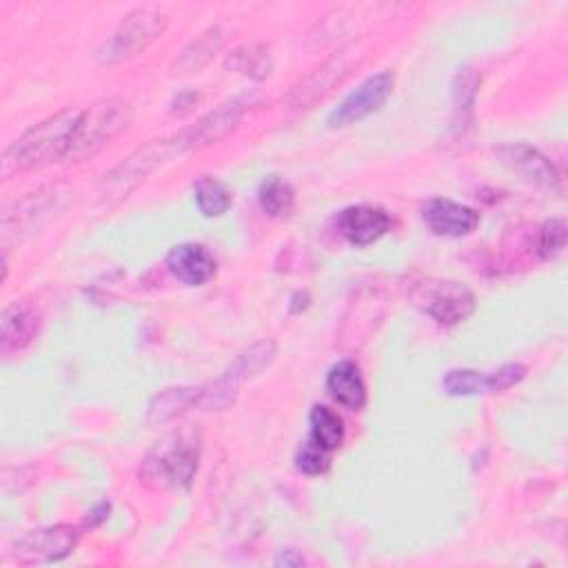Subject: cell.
Returning <instances> with one entry per match:
<instances>
[{"label": "cell", "mask_w": 568, "mask_h": 568, "mask_svg": "<svg viewBox=\"0 0 568 568\" xmlns=\"http://www.w3.org/2000/svg\"><path fill=\"white\" fill-rule=\"evenodd\" d=\"M202 435L197 428H178L164 435L144 457L140 481L158 490H186L197 473Z\"/></svg>", "instance_id": "obj_1"}, {"label": "cell", "mask_w": 568, "mask_h": 568, "mask_svg": "<svg viewBox=\"0 0 568 568\" xmlns=\"http://www.w3.org/2000/svg\"><path fill=\"white\" fill-rule=\"evenodd\" d=\"M80 109H62L27 129L2 153V173L40 169L55 160H64Z\"/></svg>", "instance_id": "obj_2"}, {"label": "cell", "mask_w": 568, "mask_h": 568, "mask_svg": "<svg viewBox=\"0 0 568 568\" xmlns=\"http://www.w3.org/2000/svg\"><path fill=\"white\" fill-rule=\"evenodd\" d=\"M197 149L195 138L191 133V126L180 129L171 135L164 138H155L149 140L146 144L138 146L129 158H124L118 166H113L104 180V195H113V197H122L126 195L133 186H138L144 178H149L153 171H158L160 166H164L166 162L180 158L186 151Z\"/></svg>", "instance_id": "obj_3"}, {"label": "cell", "mask_w": 568, "mask_h": 568, "mask_svg": "<svg viewBox=\"0 0 568 568\" xmlns=\"http://www.w3.org/2000/svg\"><path fill=\"white\" fill-rule=\"evenodd\" d=\"M131 104L124 98L109 95L80 109L67 151V162H82L102 151L131 122Z\"/></svg>", "instance_id": "obj_4"}, {"label": "cell", "mask_w": 568, "mask_h": 568, "mask_svg": "<svg viewBox=\"0 0 568 568\" xmlns=\"http://www.w3.org/2000/svg\"><path fill=\"white\" fill-rule=\"evenodd\" d=\"M166 24L169 18L158 7H138L129 11L98 49V62L111 67L135 58L164 33Z\"/></svg>", "instance_id": "obj_5"}, {"label": "cell", "mask_w": 568, "mask_h": 568, "mask_svg": "<svg viewBox=\"0 0 568 568\" xmlns=\"http://www.w3.org/2000/svg\"><path fill=\"white\" fill-rule=\"evenodd\" d=\"M67 191L60 184L40 186L24 197H20L13 206H9L2 215V235L4 240H24L38 233L49 220H53L67 202Z\"/></svg>", "instance_id": "obj_6"}, {"label": "cell", "mask_w": 568, "mask_h": 568, "mask_svg": "<svg viewBox=\"0 0 568 568\" xmlns=\"http://www.w3.org/2000/svg\"><path fill=\"white\" fill-rule=\"evenodd\" d=\"M413 304L444 326L464 322L475 311L473 291L453 280H426L413 291Z\"/></svg>", "instance_id": "obj_7"}, {"label": "cell", "mask_w": 568, "mask_h": 568, "mask_svg": "<svg viewBox=\"0 0 568 568\" xmlns=\"http://www.w3.org/2000/svg\"><path fill=\"white\" fill-rule=\"evenodd\" d=\"M364 53L359 51L357 44L342 47L335 55L324 60L300 84L293 87V91H291V95L286 100L288 106L291 109H308V106H313L317 100H322L335 84H339L351 73V69L355 67V62Z\"/></svg>", "instance_id": "obj_8"}, {"label": "cell", "mask_w": 568, "mask_h": 568, "mask_svg": "<svg viewBox=\"0 0 568 568\" xmlns=\"http://www.w3.org/2000/svg\"><path fill=\"white\" fill-rule=\"evenodd\" d=\"M80 535H82L80 528L67 526V524L29 530L13 544L11 557L24 566L60 561L75 550Z\"/></svg>", "instance_id": "obj_9"}, {"label": "cell", "mask_w": 568, "mask_h": 568, "mask_svg": "<svg viewBox=\"0 0 568 568\" xmlns=\"http://www.w3.org/2000/svg\"><path fill=\"white\" fill-rule=\"evenodd\" d=\"M395 87V75L390 71H379L364 82H359L326 118V124L331 129H342L348 124H357L390 98Z\"/></svg>", "instance_id": "obj_10"}, {"label": "cell", "mask_w": 568, "mask_h": 568, "mask_svg": "<svg viewBox=\"0 0 568 568\" xmlns=\"http://www.w3.org/2000/svg\"><path fill=\"white\" fill-rule=\"evenodd\" d=\"M495 153L504 166H508L513 173L521 175L532 186H537L550 195L561 193V175H559L557 166L550 162V158H546L539 149L517 142V144H504Z\"/></svg>", "instance_id": "obj_11"}, {"label": "cell", "mask_w": 568, "mask_h": 568, "mask_svg": "<svg viewBox=\"0 0 568 568\" xmlns=\"http://www.w3.org/2000/svg\"><path fill=\"white\" fill-rule=\"evenodd\" d=\"M390 215L377 204H353L337 213L335 229L353 246H368L390 231Z\"/></svg>", "instance_id": "obj_12"}, {"label": "cell", "mask_w": 568, "mask_h": 568, "mask_svg": "<svg viewBox=\"0 0 568 568\" xmlns=\"http://www.w3.org/2000/svg\"><path fill=\"white\" fill-rule=\"evenodd\" d=\"M426 226L442 237H466L479 226V213L448 197H433L422 206Z\"/></svg>", "instance_id": "obj_13"}, {"label": "cell", "mask_w": 568, "mask_h": 568, "mask_svg": "<svg viewBox=\"0 0 568 568\" xmlns=\"http://www.w3.org/2000/svg\"><path fill=\"white\" fill-rule=\"evenodd\" d=\"M257 95L255 91H244V93H237L233 95L231 100L222 102L215 111L202 115L195 124H191V133L195 138V144L197 149L202 146H209V144H215L217 140H222L224 135H229L237 122L242 120V115L255 104Z\"/></svg>", "instance_id": "obj_14"}, {"label": "cell", "mask_w": 568, "mask_h": 568, "mask_svg": "<svg viewBox=\"0 0 568 568\" xmlns=\"http://www.w3.org/2000/svg\"><path fill=\"white\" fill-rule=\"evenodd\" d=\"M40 331V313L29 300H13L0 317V351L2 355L27 348Z\"/></svg>", "instance_id": "obj_15"}, {"label": "cell", "mask_w": 568, "mask_h": 568, "mask_svg": "<svg viewBox=\"0 0 568 568\" xmlns=\"http://www.w3.org/2000/svg\"><path fill=\"white\" fill-rule=\"evenodd\" d=\"M164 264L169 273L186 286H202L209 280H213L217 271V262L213 253L204 244H195V242H184L173 246L166 253Z\"/></svg>", "instance_id": "obj_16"}, {"label": "cell", "mask_w": 568, "mask_h": 568, "mask_svg": "<svg viewBox=\"0 0 568 568\" xmlns=\"http://www.w3.org/2000/svg\"><path fill=\"white\" fill-rule=\"evenodd\" d=\"M328 395L348 410H359L366 404V384L359 366L353 359L335 362L326 373Z\"/></svg>", "instance_id": "obj_17"}, {"label": "cell", "mask_w": 568, "mask_h": 568, "mask_svg": "<svg viewBox=\"0 0 568 568\" xmlns=\"http://www.w3.org/2000/svg\"><path fill=\"white\" fill-rule=\"evenodd\" d=\"M200 386H171L153 395L146 408V419L151 424H164L182 415L184 410L197 408Z\"/></svg>", "instance_id": "obj_18"}, {"label": "cell", "mask_w": 568, "mask_h": 568, "mask_svg": "<svg viewBox=\"0 0 568 568\" xmlns=\"http://www.w3.org/2000/svg\"><path fill=\"white\" fill-rule=\"evenodd\" d=\"M224 31L220 27H209L202 33H197L178 55L175 69L180 73H193L206 67L213 55L224 47Z\"/></svg>", "instance_id": "obj_19"}, {"label": "cell", "mask_w": 568, "mask_h": 568, "mask_svg": "<svg viewBox=\"0 0 568 568\" xmlns=\"http://www.w3.org/2000/svg\"><path fill=\"white\" fill-rule=\"evenodd\" d=\"M344 422L342 417L324 406V404H315L308 413V439H313L315 444H320L326 450H337L344 442Z\"/></svg>", "instance_id": "obj_20"}, {"label": "cell", "mask_w": 568, "mask_h": 568, "mask_svg": "<svg viewBox=\"0 0 568 568\" xmlns=\"http://www.w3.org/2000/svg\"><path fill=\"white\" fill-rule=\"evenodd\" d=\"M257 202L268 217L286 220L295 211V191L286 180L277 175H268L257 186Z\"/></svg>", "instance_id": "obj_21"}, {"label": "cell", "mask_w": 568, "mask_h": 568, "mask_svg": "<svg viewBox=\"0 0 568 568\" xmlns=\"http://www.w3.org/2000/svg\"><path fill=\"white\" fill-rule=\"evenodd\" d=\"M224 67L235 73H242L246 78L262 80L271 73L273 58H271V51L266 44H242L226 55Z\"/></svg>", "instance_id": "obj_22"}, {"label": "cell", "mask_w": 568, "mask_h": 568, "mask_svg": "<svg viewBox=\"0 0 568 568\" xmlns=\"http://www.w3.org/2000/svg\"><path fill=\"white\" fill-rule=\"evenodd\" d=\"M193 195H195V204L204 217H220L233 204L231 191L220 180L209 178V175L200 178L193 184Z\"/></svg>", "instance_id": "obj_23"}, {"label": "cell", "mask_w": 568, "mask_h": 568, "mask_svg": "<svg viewBox=\"0 0 568 568\" xmlns=\"http://www.w3.org/2000/svg\"><path fill=\"white\" fill-rule=\"evenodd\" d=\"M275 353H277V346L273 339H260L255 344H251L248 348H244L235 359L233 364L226 368L233 377H237L240 382L262 373L273 359H275Z\"/></svg>", "instance_id": "obj_24"}, {"label": "cell", "mask_w": 568, "mask_h": 568, "mask_svg": "<svg viewBox=\"0 0 568 568\" xmlns=\"http://www.w3.org/2000/svg\"><path fill=\"white\" fill-rule=\"evenodd\" d=\"M442 388L453 397H468L490 393L488 373H479L473 368H450L442 377Z\"/></svg>", "instance_id": "obj_25"}, {"label": "cell", "mask_w": 568, "mask_h": 568, "mask_svg": "<svg viewBox=\"0 0 568 568\" xmlns=\"http://www.w3.org/2000/svg\"><path fill=\"white\" fill-rule=\"evenodd\" d=\"M566 246V222L564 217H550L541 224L537 235V253L541 260H555Z\"/></svg>", "instance_id": "obj_26"}, {"label": "cell", "mask_w": 568, "mask_h": 568, "mask_svg": "<svg viewBox=\"0 0 568 568\" xmlns=\"http://www.w3.org/2000/svg\"><path fill=\"white\" fill-rule=\"evenodd\" d=\"M295 468L304 475H324L331 468V450L306 439L295 450Z\"/></svg>", "instance_id": "obj_27"}, {"label": "cell", "mask_w": 568, "mask_h": 568, "mask_svg": "<svg viewBox=\"0 0 568 568\" xmlns=\"http://www.w3.org/2000/svg\"><path fill=\"white\" fill-rule=\"evenodd\" d=\"M477 87H479L477 71L459 69V73L455 75V82H453V95H455V109L462 111V120H464V113L470 115V111H473Z\"/></svg>", "instance_id": "obj_28"}, {"label": "cell", "mask_w": 568, "mask_h": 568, "mask_svg": "<svg viewBox=\"0 0 568 568\" xmlns=\"http://www.w3.org/2000/svg\"><path fill=\"white\" fill-rule=\"evenodd\" d=\"M526 377V366L519 362H508L504 366H499L497 371L488 373V382H490V393H501L510 386H517L521 379Z\"/></svg>", "instance_id": "obj_29"}, {"label": "cell", "mask_w": 568, "mask_h": 568, "mask_svg": "<svg viewBox=\"0 0 568 568\" xmlns=\"http://www.w3.org/2000/svg\"><path fill=\"white\" fill-rule=\"evenodd\" d=\"M197 102V93H191V91H184V93H178L171 102V113L173 115H184L191 111V106Z\"/></svg>", "instance_id": "obj_30"}, {"label": "cell", "mask_w": 568, "mask_h": 568, "mask_svg": "<svg viewBox=\"0 0 568 568\" xmlns=\"http://www.w3.org/2000/svg\"><path fill=\"white\" fill-rule=\"evenodd\" d=\"M275 566H286V568H295V566H302L304 564V557L297 552V550H293V548H286V550H280V555L275 557V561H273Z\"/></svg>", "instance_id": "obj_31"}, {"label": "cell", "mask_w": 568, "mask_h": 568, "mask_svg": "<svg viewBox=\"0 0 568 568\" xmlns=\"http://www.w3.org/2000/svg\"><path fill=\"white\" fill-rule=\"evenodd\" d=\"M106 515H109V504H106V501H100V504L89 513L87 521H89V526H98L100 521L106 519Z\"/></svg>", "instance_id": "obj_32"}, {"label": "cell", "mask_w": 568, "mask_h": 568, "mask_svg": "<svg viewBox=\"0 0 568 568\" xmlns=\"http://www.w3.org/2000/svg\"><path fill=\"white\" fill-rule=\"evenodd\" d=\"M308 302H311L308 293H295V295H293V300H291V313H300V311H304V308L308 306Z\"/></svg>", "instance_id": "obj_33"}]
</instances>
